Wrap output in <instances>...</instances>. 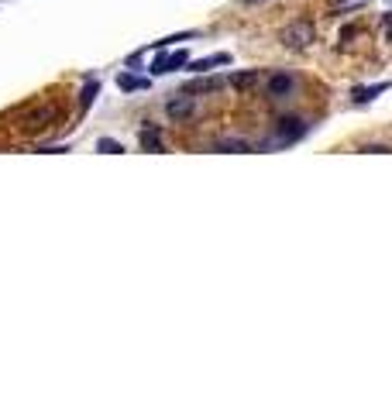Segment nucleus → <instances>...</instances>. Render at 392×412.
I'll list each match as a JSON object with an SVG mask.
<instances>
[{
	"mask_svg": "<svg viewBox=\"0 0 392 412\" xmlns=\"http://www.w3.org/2000/svg\"><path fill=\"white\" fill-rule=\"evenodd\" d=\"M59 117H62L59 103H38V107H28L25 114H21V124L18 128L25 131V134H38V131L55 128Z\"/></svg>",
	"mask_w": 392,
	"mask_h": 412,
	"instance_id": "f257e3e1",
	"label": "nucleus"
},
{
	"mask_svg": "<svg viewBox=\"0 0 392 412\" xmlns=\"http://www.w3.org/2000/svg\"><path fill=\"white\" fill-rule=\"evenodd\" d=\"M314 42H316V28H314V21H292V25L283 31V45H286V49L303 52V49H310Z\"/></svg>",
	"mask_w": 392,
	"mask_h": 412,
	"instance_id": "f03ea898",
	"label": "nucleus"
},
{
	"mask_svg": "<svg viewBox=\"0 0 392 412\" xmlns=\"http://www.w3.org/2000/svg\"><path fill=\"white\" fill-rule=\"evenodd\" d=\"M292 76L289 73H272V76L265 79V93L272 97V100H286V97H292Z\"/></svg>",
	"mask_w": 392,
	"mask_h": 412,
	"instance_id": "7ed1b4c3",
	"label": "nucleus"
},
{
	"mask_svg": "<svg viewBox=\"0 0 392 412\" xmlns=\"http://www.w3.org/2000/svg\"><path fill=\"white\" fill-rule=\"evenodd\" d=\"M165 114L172 117V121H186V117H193V93H186V90H179L172 100H169V107H165Z\"/></svg>",
	"mask_w": 392,
	"mask_h": 412,
	"instance_id": "20e7f679",
	"label": "nucleus"
},
{
	"mask_svg": "<svg viewBox=\"0 0 392 412\" xmlns=\"http://www.w3.org/2000/svg\"><path fill=\"white\" fill-rule=\"evenodd\" d=\"M279 141L283 145H289V141H299L303 134H307V124L299 121V117H279Z\"/></svg>",
	"mask_w": 392,
	"mask_h": 412,
	"instance_id": "39448f33",
	"label": "nucleus"
},
{
	"mask_svg": "<svg viewBox=\"0 0 392 412\" xmlns=\"http://www.w3.org/2000/svg\"><path fill=\"white\" fill-rule=\"evenodd\" d=\"M259 83H261L259 69H241V73H234V76H231V86H234L237 93H248V90H255Z\"/></svg>",
	"mask_w": 392,
	"mask_h": 412,
	"instance_id": "423d86ee",
	"label": "nucleus"
},
{
	"mask_svg": "<svg viewBox=\"0 0 392 412\" xmlns=\"http://www.w3.org/2000/svg\"><path fill=\"white\" fill-rule=\"evenodd\" d=\"M227 62H231V55H227V52H220V55H210V59H196V62H189L186 69H189V73H210V69L227 66Z\"/></svg>",
	"mask_w": 392,
	"mask_h": 412,
	"instance_id": "0eeeda50",
	"label": "nucleus"
},
{
	"mask_svg": "<svg viewBox=\"0 0 392 412\" xmlns=\"http://www.w3.org/2000/svg\"><path fill=\"white\" fill-rule=\"evenodd\" d=\"M138 145H141L145 152H165V148H162V134H158V128H141Z\"/></svg>",
	"mask_w": 392,
	"mask_h": 412,
	"instance_id": "6e6552de",
	"label": "nucleus"
},
{
	"mask_svg": "<svg viewBox=\"0 0 392 412\" xmlns=\"http://www.w3.org/2000/svg\"><path fill=\"white\" fill-rule=\"evenodd\" d=\"M220 86H224V83H220V79H196V83H186L183 90L186 93H217V90H220Z\"/></svg>",
	"mask_w": 392,
	"mask_h": 412,
	"instance_id": "1a4fd4ad",
	"label": "nucleus"
},
{
	"mask_svg": "<svg viewBox=\"0 0 392 412\" xmlns=\"http://www.w3.org/2000/svg\"><path fill=\"white\" fill-rule=\"evenodd\" d=\"M117 90H124V93L148 90V79H138V76H131V73H121V76H117Z\"/></svg>",
	"mask_w": 392,
	"mask_h": 412,
	"instance_id": "9d476101",
	"label": "nucleus"
},
{
	"mask_svg": "<svg viewBox=\"0 0 392 412\" xmlns=\"http://www.w3.org/2000/svg\"><path fill=\"white\" fill-rule=\"evenodd\" d=\"M97 93H100V83H97V79H86V86H83V93H79V114L90 110V103H93Z\"/></svg>",
	"mask_w": 392,
	"mask_h": 412,
	"instance_id": "9b49d317",
	"label": "nucleus"
},
{
	"mask_svg": "<svg viewBox=\"0 0 392 412\" xmlns=\"http://www.w3.org/2000/svg\"><path fill=\"white\" fill-rule=\"evenodd\" d=\"M389 90V83H379V86H372V90H355V103H368L375 100L379 93H386Z\"/></svg>",
	"mask_w": 392,
	"mask_h": 412,
	"instance_id": "f8f14e48",
	"label": "nucleus"
},
{
	"mask_svg": "<svg viewBox=\"0 0 392 412\" xmlns=\"http://www.w3.org/2000/svg\"><path fill=\"white\" fill-rule=\"evenodd\" d=\"M148 73H152V76H165V73H169V55H165V49H158V59H152Z\"/></svg>",
	"mask_w": 392,
	"mask_h": 412,
	"instance_id": "ddd939ff",
	"label": "nucleus"
},
{
	"mask_svg": "<svg viewBox=\"0 0 392 412\" xmlns=\"http://www.w3.org/2000/svg\"><path fill=\"white\" fill-rule=\"evenodd\" d=\"M189 38H196V31H183V35H169V38H158L152 49H169V45H176V42H189Z\"/></svg>",
	"mask_w": 392,
	"mask_h": 412,
	"instance_id": "4468645a",
	"label": "nucleus"
},
{
	"mask_svg": "<svg viewBox=\"0 0 392 412\" xmlns=\"http://www.w3.org/2000/svg\"><path fill=\"white\" fill-rule=\"evenodd\" d=\"M186 66H189V52H172V55H169V73H176V69H186Z\"/></svg>",
	"mask_w": 392,
	"mask_h": 412,
	"instance_id": "2eb2a0df",
	"label": "nucleus"
},
{
	"mask_svg": "<svg viewBox=\"0 0 392 412\" xmlns=\"http://www.w3.org/2000/svg\"><path fill=\"white\" fill-rule=\"evenodd\" d=\"M217 152H251V145L248 141H220Z\"/></svg>",
	"mask_w": 392,
	"mask_h": 412,
	"instance_id": "dca6fc26",
	"label": "nucleus"
},
{
	"mask_svg": "<svg viewBox=\"0 0 392 412\" xmlns=\"http://www.w3.org/2000/svg\"><path fill=\"white\" fill-rule=\"evenodd\" d=\"M97 148H100V152H107V154H121V152H124V145H117L114 138H100V141H97Z\"/></svg>",
	"mask_w": 392,
	"mask_h": 412,
	"instance_id": "f3484780",
	"label": "nucleus"
},
{
	"mask_svg": "<svg viewBox=\"0 0 392 412\" xmlns=\"http://www.w3.org/2000/svg\"><path fill=\"white\" fill-rule=\"evenodd\" d=\"M362 152H379V154H392L389 145H362Z\"/></svg>",
	"mask_w": 392,
	"mask_h": 412,
	"instance_id": "a211bd4d",
	"label": "nucleus"
},
{
	"mask_svg": "<svg viewBox=\"0 0 392 412\" xmlns=\"http://www.w3.org/2000/svg\"><path fill=\"white\" fill-rule=\"evenodd\" d=\"M386 38H389V42H392V11H389V14H386Z\"/></svg>",
	"mask_w": 392,
	"mask_h": 412,
	"instance_id": "6ab92c4d",
	"label": "nucleus"
},
{
	"mask_svg": "<svg viewBox=\"0 0 392 412\" xmlns=\"http://www.w3.org/2000/svg\"><path fill=\"white\" fill-rule=\"evenodd\" d=\"M248 4H259V0H248Z\"/></svg>",
	"mask_w": 392,
	"mask_h": 412,
	"instance_id": "aec40b11",
	"label": "nucleus"
}]
</instances>
